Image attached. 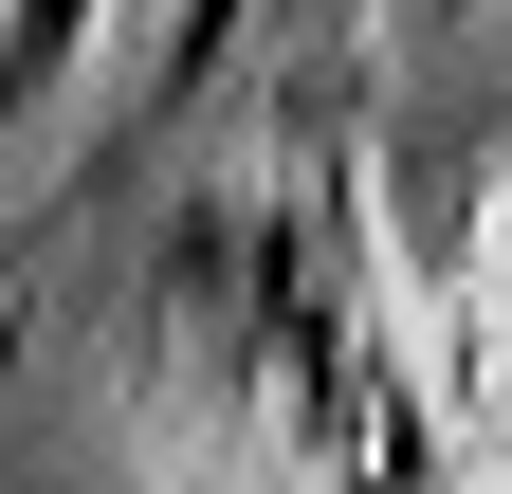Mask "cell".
Instances as JSON below:
<instances>
[{"mask_svg": "<svg viewBox=\"0 0 512 494\" xmlns=\"http://www.w3.org/2000/svg\"><path fill=\"white\" fill-rule=\"evenodd\" d=\"M92 37H110V0H0V129H19V110L74 74Z\"/></svg>", "mask_w": 512, "mask_h": 494, "instance_id": "6da1fadb", "label": "cell"}]
</instances>
